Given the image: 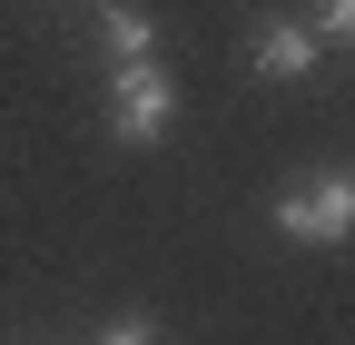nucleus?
<instances>
[{
    "mask_svg": "<svg viewBox=\"0 0 355 345\" xmlns=\"http://www.w3.org/2000/svg\"><path fill=\"white\" fill-rule=\"evenodd\" d=\"M89 345H158V326H148V316H139V306H128V316H109V326H99V335H89Z\"/></svg>",
    "mask_w": 355,
    "mask_h": 345,
    "instance_id": "6",
    "label": "nucleus"
},
{
    "mask_svg": "<svg viewBox=\"0 0 355 345\" xmlns=\"http://www.w3.org/2000/svg\"><path fill=\"white\" fill-rule=\"evenodd\" d=\"M99 50H109V69L119 60H158V20L128 10V0H99Z\"/></svg>",
    "mask_w": 355,
    "mask_h": 345,
    "instance_id": "4",
    "label": "nucleus"
},
{
    "mask_svg": "<svg viewBox=\"0 0 355 345\" xmlns=\"http://www.w3.org/2000/svg\"><path fill=\"white\" fill-rule=\"evenodd\" d=\"M306 30H316L326 50H345V39H355V0H316V10H306Z\"/></svg>",
    "mask_w": 355,
    "mask_h": 345,
    "instance_id": "5",
    "label": "nucleus"
},
{
    "mask_svg": "<svg viewBox=\"0 0 355 345\" xmlns=\"http://www.w3.org/2000/svg\"><path fill=\"white\" fill-rule=\"evenodd\" d=\"M109 128H119V148H158L178 128V69L168 60H119L109 69Z\"/></svg>",
    "mask_w": 355,
    "mask_h": 345,
    "instance_id": "1",
    "label": "nucleus"
},
{
    "mask_svg": "<svg viewBox=\"0 0 355 345\" xmlns=\"http://www.w3.org/2000/svg\"><path fill=\"white\" fill-rule=\"evenodd\" d=\"M266 227H277L286 247H345V237H355V178H345V168L296 178L277 207H266Z\"/></svg>",
    "mask_w": 355,
    "mask_h": 345,
    "instance_id": "2",
    "label": "nucleus"
},
{
    "mask_svg": "<svg viewBox=\"0 0 355 345\" xmlns=\"http://www.w3.org/2000/svg\"><path fill=\"white\" fill-rule=\"evenodd\" d=\"M247 60H257V79H316V60H326V39L306 30V20H257V39H247Z\"/></svg>",
    "mask_w": 355,
    "mask_h": 345,
    "instance_id": "3",
    "label": "nucleus"
}]
</instances>
